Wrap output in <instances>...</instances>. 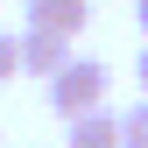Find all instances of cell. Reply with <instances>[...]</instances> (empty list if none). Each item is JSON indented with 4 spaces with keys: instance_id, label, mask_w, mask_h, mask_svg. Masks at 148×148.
<instances>
[{
    "instance_id": "obj_9",
    "label": "cell",
    "mask_w": 148,
    "mask_h": 148,
    "mask_svg": "<svg viewBox=\"0 0 148 148\" xmlns=\"http://www.w3.org/2000/svg\"><path fill=\"white\" fill-rule=\"evenodd\" d=\"M0 148H7V141H0Z\"/></svg>"
},
{
    "instance_id": "obj_3",
    "label": "cell",
    "mask_w": 148,
    "mask_h": 148,
    "mask_svg": "<svg viewBox=\"0 0 148 148\" xmlns=\"http://www.w3.org/2000/svg\"><path fill=\"white\" fill-rule=\"evenodd\" d=\"M71 64V42H64V35H42V28H21V71H28V78H57V71Z\"/></svg>"
},
{
    "instance_id": "obj_7",
    "label": "cell",
    "mask_w": 148,
    "mask_h": 148,
    "mask_svg": "<svg viewBox=\"0 0 148 148\" xmlns=\"http://www.w3.org/2000/svg\"><path fill=\"white\" fill-rule=\"evenodd\" d=\"M134 85H141V99H148V42H141V57H134Z\"/></svg>"
},
{
    "instance_id": "obj_6",
    "label": "cell",
    "mask_w": 148,
    "mask_h": 148,
    "mask_svg": "<svg viewBox=\"0 0 148 148\" xmlns=\"http://www.w3.org/2000/svg\"><path fill=\"white\" fill-rule=\"evenodd\" d=\"M7 78H21V35L0 28V85H7Z\"/></svg>"
},
{
    "instance_id": "obj_2",
    "label": "cell",
    "mask_w": 148,
    "mask_h": 148,
    "mask_svg": "<svg viewBox=\"0 0 148 148\" xmlns=\"http://www.w3.org/2000/svg\"><path fill=\"white\" fill-rule=\"evenodd\" d=\"M92 21V0H28V28H42V35H78Z\"/></svg>"
},
{
    "instance_id": "obj_5",
    "label": "cell",
    "mask_w": 148,
    "mask_h": 148,
    "mask_svg": "<svg viewBox=\"0 0 148 148\" xmlns=\"http://www.w3.org/2000/svg\"><path fill=\"white\" fill-rule=\"evenodd\" d=\"M120 148H148V99H134L120 113Z\"/></svg>"
},
{
    "instance_id": "obj_8",
    "label": "cell",
    "mask_w": 148,
    "mask_h": 148,
    "mask_svg": "<svg viewBox=\"0 0 148 148\" xmlns=\"http://www.w3.org/2000/svg\"><path fill=\"white\" fill-rule=\"evenodd\" d=\"M134 21H141V35H148V0H134Z\"/></svg>"
},
{
    "instance_id": "obj_4",
    "label": "cell",
    "mask_w": 148,
    "mask_h": 148,
    "mask_svg": "<svg viewBox=\"0 0 148 148\" xmlns=\"http://www.w3.org/2000/svg\"><path fill=\"white\" fill-rule=\"evenodd\" d=\"M64 148H120V113H113V106H99V113L64 120Z\"/></svg>"
},
{
    "instance_id": "obj_1",
    "label": "cell",
    "mask_w": 148,
    "mask_h": 148,
    "mask_svg": "<svg viewBox=\"0 0 148 148\" xmlns=\"http://www.w3.org/2000/svg\"><path fill=\"white\" fill-rule=\"evenodd\" d=\"M106 85H113V71H106L99 57H71L42 92H49V113L57 120H78V113H99L106 106Z\"/></svg>"
}]
</instances>
